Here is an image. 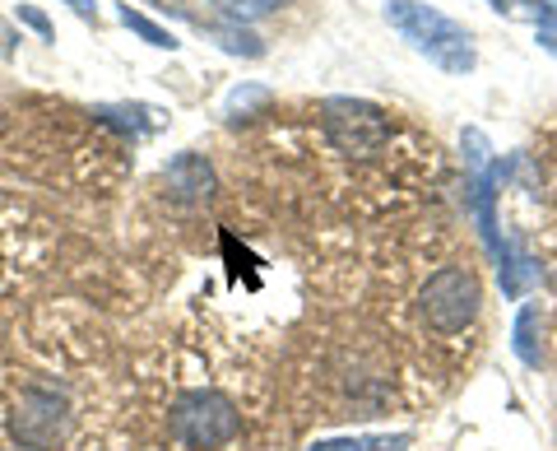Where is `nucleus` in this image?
Segmentation results:
<instances>
[{"label": "nucleus", "instance_id": "obj_14", "mask_svg": "<svg viewBox=\"0 0 557 451\" xmlns=\"http://www.w3.org/2000/svg\"><path fill=\"white\" fill-rule=\"evenodd\" d=\"M534 42L548 51V57H557V0H548V14L534 24Z\"/></svg>", "mask_w": 557, "mask_h": 451}, {"label": "nucleus", "instance_id": "obj_5", "mask_svg": "<svg viewBox=\"0 0 557 451\" xmlns=\"http://www.w3.org/2000/svg\"><path fill=\"white\" fill-rule=\"evenodd\" d=\"M10 438L24 451H51L65 442L70 432V401L57 387H24L20 401L10 410Z\"/></svg>", "mask_w": 557, "mask_h": 451}, {"label": "nucleus", "instance_id": "obj_7", "mask_svg": "<svg viewBox=\"0 0 557 451\" xmlns=\"http://www.w3.org/2000/svg\"><path fill=\"white\" fill-rule=\"evenodd\" d=\"M94 117L102 121V126H112L121 135H153L168 126V112L163 108H149V102H98Z\"/></svg>", "mask_w": 557, "mask_h": 451}, {"label": "nucleus", "instance_id": "obj_2", "mask_svg": "<svg viewBox=\"0 0 557 451\" xmlns=\"http://www.w3.org/2000/svg\"><path fill=\"white\" fill-rule=\"evenodd\" d=\"M483 289L479 275L465 266H442L437 275H428V284L418 289V317L428 321V331L437 336H460L479 321Z\"/></svg>", "mask_w": 557, "mask_h": 451}, {"label": "nucleus", "instance_id": "obj_11", "mask_svg": "<svg viewBox=\"0 0 557 451\" xmlns=\"http://www.w3.org/2000/svg\"><path fill=\"white\" fill-rule=\"evenodd\" d=\"M270 89L265 84H237V89L228 94V102H223V112H228L233 121H242V117H251L256 108H270Z\"/></svg>", "mask_w": 557, "mask_h": 451}, {"label": "nucleus", "instance_id": "obj_16", "mask_svg": "<svg viewBox=\"0 0 557 451\" xmlns=\"http://www.w3.org/2000/svg\"><path fill=\"white\" fill-rule=\"evenodd\" d=\"M61 5H70L79 20H98V0H61Z\"/></svg>", "mask_w": 557, "mask_h": 451}, {"label": "nucleus", "instance_id": "obj_6", "mask_svg": "<svg viewBox=\"0 0 557 451\" xmlns=\"http://www.w3.org/2000/svg\"><path fill=\"white\" fill-rule=\"evenodd\" d=\"M163 186H168V196L172 200H182V205H200V200H214V191H219V178H214V168H209L205 154H172L168 168H163Z\"/></svg>", "mask_w": 557, "mask_h": 451}, {"label": "nucleus", "instance_id": "obj_15", "mask_svg": "<svg viewBox=\"0 0 557 451\" xmlns=\"http://www.w3.org/2000/svg\"><path fill=\"white\" fill-rule=\"evenodd\" d=\"M14 14H20V24H28L33 33H38V38L42 42H51V38H57V28H51V20H47V14L38 10V5H20V10H14Z\"/></svg>", "mask_w": 557, "mask_h": 451}, {"label": "nucleus", "instance_id": "obj_12", "mask_svg": "<svg viewBox=\"0 0 557 451\" xmlns=\"http://www.w3.org/2000/svg\"><path fill=\"white\" fill-rule=\"evenodd\" d=\"M516 354L525 358L530 368H539V354H544L539 350V307H525L516 317Z\"/></svg>", "mask_w": 557, "mask_h": 451}, {"label": "nucleus", "instance_id": "obj_13", "mask_svg": "<svg viewBox=\"0 0 557 451\" xmlns=\"http://www.w3.org/2000/svg\"><path fill=\"white\" fill-rule=\"evenodd\" d=\"M497 14H507V20H520V24H539L548 14V0H487Z\"/></svg>", "mask_w": 557, "mask_h": 451}, {"label": "nucleus", "instance_id": "obj_1", "mask_svg": "<svg viewBox=\"0 0 557 451\" xmlns=\"http://www.w3.org/2000/svg\"><path fill=\"white\" fill-rule=\"evenodd\" d=\"M386 24L418 57H428L446 75H469L479 65L474 33L456 24L450 14H442L437 5H423V0H386Z\"/></svg>", "mask_w": 557, "mask_h": 451}, {"label": "nucleus", "instance_id": "obj_8", "mask_svg": "<svg viewBox=\"0 0 557 451\" xmlns=\"http://www.w3.org/2000/svg\"><path fill=\"white\" fill-rule=\"evenodd\" d=\"M205 38H214L223 51H228V57H242V61H260V57H265V38L251 33L247 24H233V20L205 24Z\"/></svg>", "mask_w": 557, "mask_h": 451}, {"label": "nucleus", "instance_id": "obj_9", "mask_svg": "<svg viewBox=\"0 0 557 451\" xmlns=\"http://www.w3.org/2000/svg\"><path fill=\"white\" fill-rule=\"evenodd\" d=\"M116 20L126 24L139 42H149V47H159V51H177V47H182L177 33H168L163 24H153L149 14H139V10H131V5H116Z\"/></svg>", "mask_w": 557, "mask_h": 451}, {"label": "nucleus", "instance_id": "obj_10", "mask_svg": "<svg viewBox=\"0 0 557 451\" xmlns=\"http://www.w3.org/2000/svg\"><path fill=\"white\" fill-rule=\"evenodd\" d=\"M209 5L233 24H256V20H265V14H274L284 0H209Z\"/></svg>", "mask_w": 557, "mask_h": 451}, {"label": "nucleus", "instance_id": "obj_4", "mask_svg": "<svg viewBox=\"0 0 557 451\" xmlns=\"http://www.w3.org/2000/svg\"><path fill=\"white\" fill-rule=\"evenodd\" d=\"M321 126L330 135V145L348 159H376L391 145V112L372 98H325L321 102Z\"/></svg>", "mask_w": 557, "mask_h": 451}, {"label": "nucleus", "instance_id": "obj_3", "mask_svg": "<svg viewBox=\"0 0 557 451\" xmlns=\"http://www.w3.org/2000/svg\"><path fill=\"white\" fill-rule=\"evenodd\" d=\"M172 432H177V442H186L190 451H219V447L237 442L242 410L233 405V395H223L214 387L182 391L177 405H172Z\"/></svg>", "mask_w": 557, "mask_h": 451}]
</instances>
